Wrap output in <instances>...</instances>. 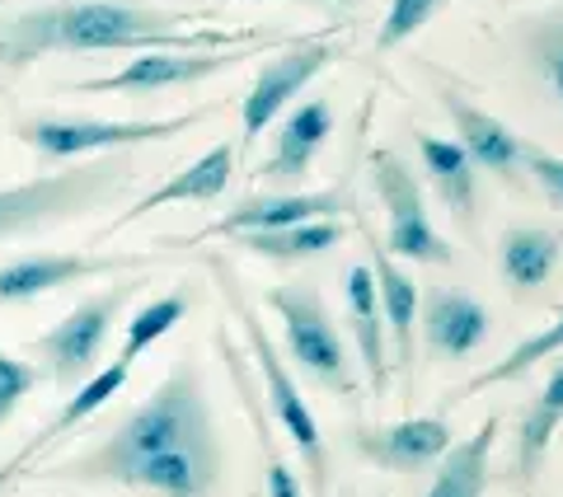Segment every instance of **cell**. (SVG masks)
Returning a JSON list of instances; mask_svg holds the SVG:
<instances>
[{"label":"cell","instance_id":"10","mask_svg":"<svg viewBox=\"0 0 563 497\" xmlns=\"http://www.w3.org/2000/svg\"><path fill=\"white\" fill-rule=\"evenodd\" d=\"M169 254H151V248H118V254H20L0 263V306H29L38 296L66 291V287H85L99 277H132L146 268H161Z\"/></svg>","mask_w":563,"mask_h":497},{"label":"cell","instance_id":"24","mask_svg":"<svg viewBox=\"0 0 563 497\" xmlns=\"http://www.w3.org/2000/svg\"><path fill=\"white\" fill-rule=\"evenodd\" d=\"M128 376H132V366H122V362H113V366H99L90 380L70 389V399L57 408V413H52V422H47V428H38V432H33V437L24 441V446H20V455H24L29 465H33V460H38L43 451H52V446H57L62 437H70V432H76L85 418H95L103 404H113V399L122 395V385H128Z\"/></svg>","mask_w":563,"mask_h":497},{"label":"cell","instance_id":"27","mask_svg":"<svg viewBox=\"0 0 563 497\" xmlns=\"http://www.w3.org/2000/svg\"><path fill=\"white\" fill-rule=\"evenodd\" d=\"M244 254L268 258V263H306L320 258L329 248H339L347 240L343 217L333 221H306V225H282V230H254V235H235Z\"/></svg>","mask_w":563,"mask_h":497},{"label":"cell","instance_id":"19","mask_svg":"<svg viewBox=\"0 0 563 497\" xmlns=\"http://www.w3.org/2000/svg\"><path fill=\"white\" fill-rule=\"evenodd\" d=\"M366 248H372V273H376V296H380V314H385V333H390V366L404 380H413V343H418V300H422V281L413 273H404L395 254L376 235L366 230Z\"/></svg>","mask_w":563,"mask_h":497},{"label":"cell","instance_id":"31","mask_svg":"<svg viewBox=\"0 0 563 497\" xmlns=\"http://www.w3.org/2000/svg\"><path fill=\"white\" fill-rule=\"evenodd\" d=\"M43 380H47V376H43L38 362H24V357H14V352L0 347V432L10 428V418L20 413V404H24Z\"/></svg>","mask_w":563,"mask_h":497},{"label":"cell","instance_id":"8","mask_svg":"<svg viewBox=\"0 0 563 497\" xmlns=\"http://www.w3.org/2000/svg\"><path fill=\"white\" fill-rule=\"evenodd\" d=\"M343 57L339 47V24H324V29H310L301 33L291 47H282L277 57H268L258 66V76L250 85V95L240 103V155H250L258 146L263 128H273V122L291 109V99L306 90L314 76H324V70Z\"/></svg>","mask_w":563,"mask_h":497},{"label":"cell","instance_id":"21","mask_svg":"<svg viewBox=\"0 0 563 497\" xmlns=\"http://www.w3.org/2000/svg\"><path fill=\"white\" fill-rule=\"evenodd\" d=\"M413 146H418L422 179L432 184V192L455 217V225L474 240L479 235V169H474V159L451 136H432V132H418Z\"/></svg>","mask_w":563,"mask_h":497},{"label":"cell","instance_id":"29","mask_svg":"<svg viewBox=\"0 0 563 497\" xmlns=\"http://www.w3.org/2000/svg\"><path fill=\"white\" fill-rule=\"evenodd\" d=\"M554 352H563V319H554L550 329L531 333V339H521L512 352H507L503 362L484 366L479 376H470V380L461 385V395H455V399H474V395H484V389H493V385H512V380H521L531 366H540L544 357H554Z\"/></svg>","mask_w":563,"mask_h":497},{"label":"cell","instance_id":"38","mask_svg":"<svg viewBox=\"0 0 563 497\" xmlns=\"http://www.w3.org/2000/svg\"><path fill=\"white\" fill-rule=\"evenodd\" d=\"M352 497H357V493H352Z\"/></svg>","mask_w":563,"mask_h":497},{"label":"cell","instance_id":"20","mask_svg":"<svg viewBox=\"0 0 563 497\" xmlns=\"http://www.w3.org/2000/svg\"><path fill=\"white\" fill-rule=\"evenodd\" d=\"M217 352L225 371H231V385H235V399L244 404V413H250V428H254V441H258V460H263V488H268V497H310L306 478L291 470V460L277 451V437L268 428V418H263V389L254 385L250 376V357H240V347L231 343V333L217 329Z\"/></svg>","mask_w":563,"mask_h":497},{"label":"cell","instance_id":"9","mask_svg":"<svg viewBox=\"0 0 563 497\" xmlns=\"http://www.w3.org/2000/svg\"><path fill=\"white\" fill-rule=\"evenodd\" d=\"M268 47H217V52H136V57L113 70V76L76 80L66 90L76 95H128V99H155L169 90H192L221 70H235L244 62H258Z\"/></svg>","mask_w":563,"mask_h":497},{"label":"cell","instance_id":"36","mask_svg":"<svg viewBox=\"0 0 563 497\" xmlns=\"http://www.w3.org/2000/svg\"><path fill=\"white\" fill-rule=\"evenodd\" d=\"M507 5H517V0H507Z\"/></svg>","mask_w":563,"mask_h":497},{"label":"cell","instance_id":"28","mask_svg":"<svg viewBox=\"0 0 563 497\" xmlns=\"http://www.w3.org/2000/svg\"><path fill=\"white\" fill-rule=\"evenodd\" d=\"M198 306V296L192 291H169V296H151L146 306H141L132 319H128V333H122V347H118V357L122 366H132L141 352H151L155 343L165 339V333H174L188 319V310Z\"/></svg>","mask_w":563,"mask_h":497},{"label":"cell","instance_id":"1","mask_svg":"<svg viewBox=\"0 0 563 497\" xmlns=\"http://www.w3.org/2000/svg\"><path fill=\"white\" fill-rule=\"evenodd\" d=\"M47 484L80 488H132L151 497H217L225 451L211 422L207 385L192 352L169 362L165 380L141 399L118 428L99 432L90 446L29 470Z\"/></svg>","mask_w":563,"mask_h":497},{"label":"cell","instance_id":"6","mask_svg":"<svg viewBox=\"0 0 563 497\" xmlns=\"http://www.w3.org/2000/svg\"><path fill=\"white\" fill-rule=\"evenodd\" d=\"M221 113V103H198L188 113L174 118H85V113H33L14 122L20 146L33 151L43 165H66L80 155H113V151H132L146 141H169L184 136L192 128H202Z\"/></svg>","mask_w":563,"mask_h":497},{"label":"cell","instance_id":"23","mask_svg":"<svg viewBox=\"0 0 563 497\" xmlns=\"http://www.w3.org/2000/svg\"><path fill=\"white\" fill-rule=\"evenodd\" d=\"M563 258V235L550 225H507L498 235V273L512 287V296H531L559 273Z\"/></svg>","mask_w":563,"mask_h":497},{"label":"cell","instance_id":"25","mask_svg":"<svg viewBox=\"0 0 563 497\" xmlns=\"http://www.w3.org/2000/svg\"><path fill=\"white\" fill-rule=\"evenodd\" d=\"M503 418H484L465 441H451V451L437 460V474L422 497H484L488 488V455L493 441H498Z\"/></svg>","mask_w":563,"mask_h":497},{"label":"cell","instance_id":"33","mask_svg":"<svg viewBox=\"0 0 563 497\" xmlns=\"http://www.w3.org/2000/svg\"><path fill=\"white\" fill-rule=\"evenodd\" d=\"M24 470H29V460H24L20 451H14V455L5 460V465H0V497H5V493H10V484H14V478H20Z\"/></svg>","mask_w":563,"mask_h":497},{"label":"cell","instance_id":"37","mask_svg":"<svg viewBox=\"0 0 563 497\" xmlns=\"http://www.w3.org/2000/svg\"><path fill=\"white\" fill-rule=\"evenodd\" d=\"M250 497H258V493H250Z\"/></svg>","mask_w":563,"mask_h":497},{"label":"cell","instance_id":"18","mask_svg":"<svg viewBox=\"0 0 563 497\" xmlns=\"http://www.w3.org/2000/svg\"><path fill=\"white\" fill-rule=\"evenodd\" d=\"M235 165H240V146H231V141H217V146L202 151L192 165H184L179 174H169L161 188H151L146 198H136L132 211L113 217V225L99 230V240H109V235H118V230H128L132 221L151 217V211H161V207H174V202H217L221 192L231 188Z\"/></svg>","mask_w":563,"mask_h":497},{"label":"cell","instance_id":"12","mask_svg":"<svg viewBox=\"0 0 563 497\" xmlns=\"http://www.w3.org/2000/svg\"><path fill=\"white\" fill-rule=\"evenodd\" d=\"M372 184L380 192V207L390 211V230H385V248L395 258H413V263H432L446 268L455 263V248L437 235V225L422 202V188L413 179V169L404 165L395 151H376L372 155Z\"/></svg>","mask_w":563,"mask_h":497},{"label":"cell","instance_id":"16","mask_svg":"<svg viewBox=\"0 0 563 497\" xmlns=\"http://www.w3.org/2000/svg\"><path fill=\"white\" fill-rule=\"evenodd\" d=\"M442 113L451 118V132H455V146H461L474 169L479 174H493L498 184L507 188H521L526 184V141L507 128L503 118H493L488 109H479V103H470L461 90H451V85H442Z\"/></svg>","mask_w":563,"mask_h":497},{"label":"cell","instance_id":"4","mask_svg":"<svg viewBox=\"0 0 563 497\" xmlns=\"http://www.w3.org/2000/svg\"><path fill=\"white\" fill-rule=\"evenodd\" d=\"M141 179V165L132 151H113L99 159H76L66 169L33 174L24 184L0 188V244L47 235L57 225H70L90 211L109 207L118 198H128Z\"/></svg>","mask_w":563,"mask_h":497},{"label":"cell","instance_id":"22","mask_svg":"<svg viewBox=\"0 0 563 497\" xmlns=\"http://www.w3.org/2000/svg\"><path fill=\"white\" fill-rule=\"evenodd\" d=\"M563 428V357L559 366L550 371V380L540 385V395L521 408L517 418V446H512V488L517 493H531L536 488V474L544 465V455H550L554 437Z\"/></svg>","mask_w":563,"mask_h":497},{"label":"cell","instance_id":"7","mask_svg":"<svg viewBox=\"0 0 563 497\" xmlns=\"http://www.w3.org/2000/svg\"><path fill=\"white\" fill-rule=\"evenodd\" d=\"M141 287H151L141 273L113 277L103 291L76 300V310H66L47 333L29 339L24 357L43 366L47 385H57L62 395H70V389L85 385L103 366V347H109V333L118 324V314H122V306H128L132 296H141Z\"/></svg>","mask_w":563,"mask_h":497},{"label":"cell","instance_id":"5","mask_svg":"<svg viewBox=\"0 0 563 497\" xmlns=\"http://www.w3.org/2000/svg\"><path fill=\"white\" fill-rule=\"evenodd\" d=\"M263 306H268L277 314V324H282V352H287V366L306 371V376L320 389H329L333 399L362 404L357 362H352L339 319H333L329 300L320 296L314 281H277V287L263 296Z\"/></svg>","mask_w":563,"mask_h":497},{"label":"cell","instance_id":"13","mask_svg":"<svg viewBox=\"0 0 563 497\" xmlns=\"http://www.w3.org/2000/svg\"><path fill=\"white\" fill-rule=\"evenodd\" d=\"M493 333V314L479 296L451 281H422L418 300V339L432 362H465Z\"/></svg>","mask_w":563,"mask_h":497},{"label":"cell","instance_id":"11","mask_svg":"<svg viewBox=\"0 0 563 497\" xmlns=\"http://www.w3.org/2000/svg\"><path fill=\"white\" fill-rule=\"evenodd\" d=\"M352 184L339 179L333 188H296V192H273V188H258L250 198H240L231 211H221L211 225H202L198 235H184V240H161V244H184V248H198L202 240H221V235H254V230H282V225H306V221H333L352 211Z\"/></svg>","mask_w":563,"mask_h":497},{"label":"cell","instance_id":"30","mask_svg":"<svg viewBox=\"0 0 563 497\" xmlns=\"http://www.w3.org/2000/svg\"><path fill=\"white\" fill-rule=\"evenodd\" d=\"M446 5H451V0H390V10H385V20L376 29V52L404 47L413 33L428 29Z\"/></svg>","mask_w":563,"mask_h":497},{"label":"cell","instance_id":"14","mask_svg":"<svg viewBox=\"0 0 563 497\" xmlns=\"http://www.w3.org/2000/svg\"><path fill=\"white\" fill-rule=\"evenodd\" d=\"M333 128H339V113H333V103L324 95L301 99L296 109L282 113L277 136H273V151L254 169V179L263 188H273V192H296V188L310 179L314 159H320V151L329 146Z\"/></svg>","mask_w":563,"mask_h":497},{"label":"cell","instance_id":"3","mask_svg":"<svg viewBox=\"0 0 563 497\" xmlns=\"http://www.w3.org/2000/svg\"><path fill=\"white\" fill-rule=\"evenodd\" d=\"M211 281H217V291L225 300V310L235 314V324L244 333V343H250V362L258 366V389H263V408L273 413V422L282 428V437L296 446V455H301V478L310 497H329L333 493V460H329V441L320 432V418L310 413V404L301 395V385H296L287 357L273 347L268 329H263V310L250 300V291H244V281L235 277V268L225 263V254H211L202 258Z\"/></svg>","mask_w":563,"mask_h":497},{"label":"cell","instance_id":"34","mask_svg":"<svg viewBox=\"0 0 563 497\" xmlns=\"http://www.w3.org/2000/svg\"><path fill=\"white\" fill-rule=\"evenodd\" d=\"M329 5H357V0H329Z\"/></svg>","mask_w":563,"mask_h":497},{"label":"cell","instance_id":"15","mask_svg":"<svg viewBox=\"0 0 563 497\" xmlns=\"http://www.w3.org/2000/svg\"><path fill=\"white\" fill-rule=\"evenodd\" d=\"M352 451L366 465L390 470V474H422L451 451V422L442 413L399 418V422H357L347 432Z\"/></svg>","mask_w":563,"mask_h":497},{"label":"cell","instance_id":"32","mask_svg":"<svg viewBox=\"0 0 563 497\" xmlns=\"http://www.w3.org/2000/svg\"><path fill=\"white\" fill-rule=\"evenodd\" d=\"M521 159H526V179H531L554 207H563V155L536 146V141H526Z\"/></svg>","mask_w":563,"mask_h":497},{"label":"cell","instance_id":"35","mask_svg":"<svg viewBox=\"0 0 563 497\" xmlns=\"http://www.w3.org/2000/svg\"><path fill=\"white\" fill-rule=\"evenodd\" d=\"M0 14H5V0H0Z\"/></svg>","mask_w":563,"mask_h":497},{"label":"cell","instance_id":"17","mask_svg":"<svg viewBox=\"0 0 563 497\" xmlns=\"http://www.w3.org/2000/svg\"><path fill=\"white\" fill-rule=\"evenodd\" d=\"M343 314L357 343V366L366 371V395L385 404L390 395V333H385V314H380V296H376V273L372 263H352L343 277Z\"/></svg>","mask_w":563,"mask_h":497},{"label":"cell","instance_id":"26","mask_svg":"<svg viewBox=\"0 0 563 497\" xmlns=\"http://www.w3.org/2000/svg\"><path fill=\"white\" fill-rule=\"evenodd\" d=\"M512 47L521 66L531 70V80L563 109V5L521 20L512 29Z\"/></svg>","mask_w":563,"mask_h":497},{"label":"cell","instance_id":"2","mask_svg":"<svg viewBox=\"0 0 563 497\" xmlns=\"http://www.w3.org/2000/svg\"><path fill=\"white\" fill-rule=\"evenodd\" d=\"M301 33L225 29L207 10H161L132 0H47L0 24V70L20 76L38 57L80 52H217V47H291Z\"/></svg>","mask_w":563,"mask_h":497}]
</instances>
